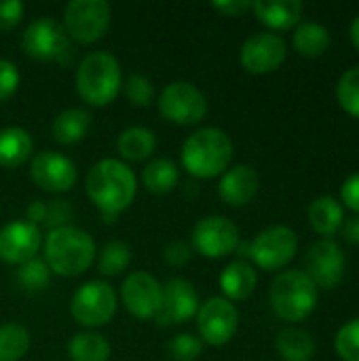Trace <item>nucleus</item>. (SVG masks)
<instances>
[{"instance_id": "nucleus-1", "label": "nucleus", "mask_w": 359, "mask_h": 361, "mask_svg": "<svg viewBox=\"0 0 359 361\" xmlns=\"http://www.w3.org/2000/svg\"><path fill=\"white\" fill-rule=\"evenodd\" d=\"M85 192L89 201L99 209L102 220L112 222L135 201L138 180L125 161L102 159L89 169L85 178Z\"/></svg>"}, {"instance_id": "nucleus-2", "label": "nucleus", "mask_w": 359, "mask_h": 361, "mask_svg": "<svg viewBox=\"0 0 359 361\" xmlns=\"http://www.w3.org/2000/svg\"><path fill=\"white\" fill-rule=\"evenodd\" d=\"M233 140L218 127H201L190 133L180 150L182 167L197 180H212L222 176L233 161Z\"/></svg>"}, {"instance_id": "nucleus-3", "label": "nucleus", "mask_w": 359, "mask_h": 361, "mask_svg": "<svg viewBox=\"0 0 359 361\" xmlns=\"http://www.w3.org/2000/svg\"><path fill=\"white\" fill-rule=\"evenodd\" d=\"M95 241L93 237L70 224L61 228H53L42 239V260L49 271L59 277H78L95 262Z\"/></svg>"}, {"instance_id": "nucleus-4", "label": "nucleus", "mask_w": 359, "mask_h": 361, "mask_svg": "<svg viewBox=\"0 0 359 361\" xmlns=\"http://www.w3.org/2000/svg\"><path fill=\"white\" fill-rule=\"evenodd\" d=\"M76 91L93 108L112 104L123 89V70L108 51H91L76 66Z\"/></svg>"}, {"instance_id": "nucleus-5", "label": "nucleus", "mask_w": 359, "mask_h": 361, "mask_svg": "<svg viewBox=\"0 0 359 361\" xmlns=\"http://www.w3.org/2000/svg\"><path fill=\"white\" fill-rule=\"evenodd\" d=\"M317 288L303 271L279 273L269 290L273 313L288 324L305 322L317 307Z\"/></svg>"}, {"instance_id": "nucleus-6", "label": "nucleus", "mask_w": 359, "mask_h": 361, "mask_svg": "<svg viewBox=\"0 0 359 361\" xmlns=\"http://www.w3.org/2000/svg\"><path fill=\"white\" fill-rule=\"evenodd\" d=\"M21 49L28 57L38 61H57L66 66L72 61L74 47L63 25L53 17H38L28 23L21 34Z\"/></svg>"}, {"instance_id": "nucleus-7", "label": "nucleus", "mask_w": 359, "mask_h": 361, "mask_svg": "<svg viewBox=\"0 0 359 361\" xmlns=\"http://www.w3.org/2000/svg\"><path fill=\"white\" fill-rule=\"evenodd\" d=\"M112 21V6L106 0H70L63 6L61 25L70 40L93 44L102 40Z\"/></svg>"}, {"instance_id": "nucleus-8", "label": "nucleus", "mask_w": 359, "mask_h": 361, "mask_svg": "<svg viewBox=\"0 0 359 361\" xmlns=\"http://www.w3.org/2000/svg\"><path fill=\"white\" fill-rule=\"evenodd\" d=\"M118 307L116 290L102 279H93L83 283L72 300H70V315L83 328H102L112 322Z\"/></svg>"}, {"instance_id": "nucleus-9", "label": "nucleus", "mask_w": 359, "mask_h": 361, "mask_svg": "<svg viewBox=\"0 0 359 361\" xmlns=\"http://www.w3.org/2000/svg\"><path fill=\"white\" fill-rule=\"evenodd\" d=\"M157 106L165 121L182 127L201 123L209 110L205 93L188 80L167 82L159 93Z\"/></svg>"}, {"instance_id": "nucleus-10", "label": "nucleus", "mask_w": 359, "mask_h": 361, "mask_svg": "<svg viewBox=\"0 0 359 361\" xmlns=\"http://www.w3.org/2000/svg\"><path fill=\"white\" fill-rule=\"evenodd\" d=\"M197 330L203 345L224 347L229 345L239 330V311L224 296H212L199 305L197 311Z\"/></svg>"}, {"instance_id": "nucleus-11", "label": "nucleus", "mask_w": 359, "mask_h": 361, "mask_svg": "<svg viewBox=\"0 0 359 361\" xmlns=\"http://www.w3.org/2000/svg\"><path fill=\"white\" fill-rule=\"evenodd\" d=\"M298 250V237L290 226H269L250 243V260L262 271H279L288 267Z\"/></svg>"}, {"instance_id": "nucleus-12", "label": "nucleus", "mask_w": 359, "mask_h": 361, "mask_svg": "<svg viewBox=\"0 0 359 361\" xmlns=\"http://www.w3.org/2000/svg\"><path fill=\"white\" fill-rule=\"evenodd\" d=\"M239 228L233 220L224 216H205L201 218L190 235V247L193 252L218 260L235 254L239 245Z\"/></svg>"}, {"instance_id": "nucleus-13", "label": "nucleus", "mask_w": 359, "mask_h": 361, "mask_svg": "<svg viewBox=\"0 0 359 361\" xmlns=\"http://www.w3.org/2000/svg\"><path fill=\"white\" fill-rule=\"evenodd\" d=\"M30 180L44 192L61 195L74 188L78 169L70 157L55 150H40L30 159Z\"/></svg>"}, {"instance_id": "nucleus-14", "label": "nucleus", "mask_w": 359, "mask_h": 361, "mask_svg": "<svg viewBox=\"0 0 359 361\" xmlns=\"http://www.w3.org/2000/svg\"><path fill=\"white\" fill-rule=\"evenodd\" d=\"M345 267L347 260L341 245L332 239H320L307 250L303 273L315 283L317 290H334L343 283Z\"/></svg>"}, {"instance_id": "nucleus-15", "label": "nucleus", "mask_w": 359, "mask_h": 361, "mask_svg": "<svg viewBox=\"0 0 359 361\" xmlns=\"http://www.w3.org/2000/svg\"><path fill=\"white\" fill-rule=\"evenodd\" d=\"M163 298L161 281L148 271H133L123 279L121 302L135 319H154Z\"/></svg>"}, {"instance_id": "nucleus-16", "label": "nucleus", "mask_w": 359, "mask_h": 361, "mask_svg": "<svg viewBox=\"0 0 359 361\" xmlns=\"http://www.w3.org/2000/svg\"><path fill=\"white\" fill-rule=\"evenodd\" d=\"M288 57L286 40L275 32L252 34L239 49V61L250 74H271Z\"/></svg>"}, {"instance_id": "nucleus-17", "label": "nucleus", "mask_w": 359, "mask_h": 361, "mask_svg": "<svg viewBox=\"0 0 359 361\" xmlns=\"http://www.w3.org/2000/svg\"><path fill=\"white\" fill-rule=\"evenodd\" d=\"M199 305L201 300L195 286L184 277H171L163 283V298L154 315V322L161 328L186 324L197 315Z\"/></svg>"}, {"instance_id": "nucleus-18", "label": "nucleus", "mask_w": 359, "mask_h": 361, "mask_svg": "<svg viewBox=\"0 0 359 361\" xmlns=\"http://www.w3.org/2000/svg\"><path fill=\"white\" fill-rule=\"evenodd\" d=\"M42 247V233L25 220H11L0 228V260L13 267L36 258Z\"/></svg>"}, {"instance_id": "nucleus-19", "label": "nucleus", "mask_w": 359, "mask_h": 361, "mask_svg": "<svg viewBox=\"0 0 359 361\" xmlns=\"http://www.w3.org/2000/svg\"><path fill=\"white\" fill-rule=\"evenodd\" d=\"M260 188L258 171L252 165L239 163L229 167L218 182V197L231 205V207H243L248 205Z\"/></svg>"}, {"instance_id": "nucleus-20", "label": "nucleus", "mask_w": 359, "mask_h": 361, "mask_svg": "<svg viewBox=\"0 0 359 361\" xmlns=\"http://www.w3.org/2000/svg\"><path fill=\"white\" fill-rule=\"evenodd\" d=\"M252 11L262 25L271 32H279L298 25L305 4L300 0H256L252 2Z\"/></svg>"}, {"instance_id": "nucleus-21", "label": "nucleus", "mask_w": 359, "mask_h": 361, "mask_svg": "<svg viewBox=\"0 0 359 361\" xmlns=\"http://www.w3.org/2000/svg\"><path fill=\"white\" fill-rule=\"evenodd\" d=\"M218 283L226 300L239 302V300H248L254 294L258 286V275L248 260H235L226 264V269L220 273Z\"/></svg>"}, {"instance_id": "nucleus-22", "label": "nucleus", "mask_w": 359, "mask_h": 361, "mask_svg": "<svg viewBox=\"0 0 359 361\" xmlns=\"http://www.w3.org/2000/svg\"><path fill=\"white\" fill-rule=\"evenodd\" d=\"M34 157V140L28 129L19 125L0 129V167L15 169Z\"/></svg>"}, {"instance_id": "nucleus-23", "label": "nucleus", "mask_w": 359, "mask_h": 361, "mask_svg": "<svg viewBox=\"0 0 359 361\" xmlns=\"http://www.w3.org/2000/svg\"><path fill=\"white\" fill-rule=\"evenodd\" d=\"M93 116L87 108H66L61 110L51 125V135L61 146L78 144L87 137Z\"/></svg>"}, {"instance_id": "nucleus-24", "label": "nucleus", "mask_w": 359, "mask_h": 361, "mask_svg": "<svg viewBox=\"0 0 359 361\" xmlns=\"http://www.w3.org/2000/svg\"><path fill=\"white\" fill-rule=\"evenodd\" d=\"M116 150H118L121 159H125L129 163L146 161L157 150V135L152 129L142 127V125L127 127L125 131H121V135L116 140Z\"/></svg>"}, {"instance_id": "nucleus-25", "label": "nucleus", "mask_w": 359, "mask_h": 361, "mask_svg": "<svg viewBox=\"0 0 359 361\" xmlns=\"http://www.w3.org/2000/svg\"><path fill=\"white\" fill-rule=\"evenodd\" d=\"M343 222H345V209L334 197L324 195L309 205V224L317 235L332 237L343 228Z\"/></svg>"}, {"instance_id": "nucleus-26", "label": "nucleus", "mask_w": 359, "mask_h": 361, "mask_svg": "<svg viewBox=\"0 0 359 361\" xmlns=\"http://www.w3.org/2000/svg\"><path fill=\"white\" fill-rule=\"evenodd\" d=\"M275 349L284 361H311L315 355V338L311 332L290 326L277 334Z\"/></svg>"}, {"instance_id": "nucleus-27", "label": "nucleus", "mask_w": 359, "mask_h": 361, "mask_svg": "<svg viewBox=\"0 0 359 361\" xmlns=\"http://www.w3.org/2000/svg\"><path fill=\"white\" fill-rule=\"evenodd\" d=\"M142 184L152 195H167L180 184V169L171 159H152L142 171Z\"/></svg>"}, {"instance_id": "nucleus-28", "label": "nucleus", "mask_w": 359, "mask_h": 361, "mask_svg": "<svg viewBox=\"0 0 359 361\" xmlns=\"http://www.w3.org/2000/svg\"><path fill=\"white\" fill-rule=\"evenodd\" d=\"M112 355L110 343L97 332H78L68 341L70 361H108Z\"/></svg>"}, {"instance_id": "nucleus-29", "label": "nucleus", "mask_w": 359, "mask_h": 361, "mask_svg": "<svg viewBox=\"0 0 359 361\" xmlns=\"http://www.w3.org/2000/svg\"><path fill=\"white\" fill-rule=\"evenodd\" d=\"M292 44L303 57H322L330 47V32L315 21L298 23L292 34Z\"/></svg>"}, {"instance_id": "nucleus-30", "label": "nucleus", "mask_w": 359, "mask_h": 361, "mask_svg": "<svg viewBox=\"0 0 359 361\" xmlns=\"http://www.w3.org/2000/svg\"><path fill=\"white\" fill-rule=\"evenodd\" d=\"M97 271L104 277H118L131 264V250L125 241H108L95 254Z\"/></svg>"}, {"instance_id": "nucleus-31", "label": "nucleus", "mask_w": 359, "mask_h": 361, "mask_svg": "<svg viewBox=\"0 0 359 361\" xmlns=\"http://www.w3.org/2000/svg\"><path fill=\"white\" fill-rule=\"evenodd\" d=\"M32 338L25 326L21 324H2L0 326V361L23 360L30 351Z\"/></svg>"}, {"instance_id": "nucleus-32", "label": "nucleus", "mask_w": 359, "mask_h": 361, "mask_svg": "<svg viewBox=\"0 0 359 361\" xmlns=\"http://www.w3.org/2000/svg\"><path fill=\"white\" fill-rule=\"evenodd\" d=\"M49 281H51V271H49L47 262L38 256L23 262L17 269V283L21 286V290H25L30 294L42 292L49 286Z\"/></svg>"}, {"instance_id": "nucleus-33", "label": "nucleus", "mask_w": 359, "mask_h": 361, "mask_svg": "<svg viewBox=\"0 0 359 361\" xmlns=\"http://www.w3.org/2000/svg\"><path fill=\"white\" fill-rule=\"evenodd\" d=\"M336 99L341 104V108L353 116L359 118V66L349 68L336 85Z\"/></svg>"}, {"instance_id": "nucleus-34", "label": "nucleus", "mask_w": 359, "mask_h": 361, "mask_svg": "<svg viewBox=\"0 0 359 361\" xmlns=\"http://www.w3.org/2000/svg\"><path fill=\"white\" fill-rule=\"evenodd\" d=\"M123 91H125V97L129 99L131 106H138V108H146L152 104V97H154V87L150 82V78L146 74H129L127 80H123Z\"/></svg>"}, {"instance_id": "nucleus-35", "label": "nucleus", "mask_w": 359, "mask_h": 361, "mask_svg": "<svg viewBox=\"0 0 359 361\" xmlns=\"http://www.w3.org/2000/svg\"><path fill=\"white\" fill-rule=\"evenodd\" d=\"M203 341L197 334L190 332H182L178 336H174L167 345V353L169 357L176 361H197L203 353Z\"/></svg>"}, {"instance_id": "nucleus-36", "label": "nucleus", "mask_w": 359, "mask_h": 361, "mask_svg": "<svg viewBox=\"0 0 359 361\" xmlns=\"http://www.w3.org/2000/svg\"><path fill=\"white\" fill-rule=\"evenodd\" d=\"M334 347L343 361H359V317L347 322L339 330Z\"/></svg>"}, {"instance_id": "nucleus-37", "label": "nucleus", "mask_w": 359, "mask_h": 361, "mask_svg": "<svg viewBox=\"0 0 359 361\" xmlns=\"http://www.w3.org/2000/svg\"><path fill=\"white\" fill-rule=\"evenodd\" d=\"M74 218V207L70 201L66 199H53L47 201V216H44V226H49V231L53 228H61V226H70Z\"/></svg>"}, {"instance_id": "nucleus-38", "label": "nucleus", "mask_w": 359, "mask_h": 361, "mask_svg": "<svg viewBox=\"0 0 359 361\" xmlns=\"http://www.w3.org/2000/svg\"><path fill=\"white\" fill-rule=\"evenodd\" d=\"M193 247H190V243H186V241H182V239H174V241H169L167 245H165V250H163V260H165V264L167 267H171V269H184L190 260H193Z\"/></svg>"}, {"instance_id": "nucleus-39", "label": "nucleus", "mask_w": 359, "mask_h": 361, "mask_svg": "<svg viewBox=\"0 0 359 361\" xmlns=\"http://www.w3.org/2000/svg\"><path fill=\"white\" fill-rule=\"evenodd\" d=\"M21 74L11 59H0V104L15 95L19 89Z\"/></svg>"}, {"instance_id": "nucleus-40", "label": "nucleus", "mask_w": 359, "mask_h": 361, "mask_svg": "<svg viewBox=\"0 0 359 361\" xmlns=\"http://www.w3.org/2000/svg\"><path fill=\"white\" fill-rule=\"evenodd\" d=\"M25 6L21 0H0V32L13 30L23 19Z\"/></svg>"}, {"instance_id": "nucleus-41", "label": "nucleus", "mask_w": 359, "mask_h": 361, "mask_svg": "<svg viewBox=\"0 0 359 361\" xmlns=\"http://www.w3.org/2000/svg\"><path fill=\"white\" fill-rule=\"evenodd\" d=\"M341 199H343V203L349 209H353L355 214H359V173L349 176L343 182V186H341Z\"/></svg>"}, {"instance_id": "nucleus-42", "label": "nucleus", "mask_w": 359, "mask_h": 361, "mask_svg": "<svg viewBox=\"0 0 359 361\" xmlns=\"http://www.w3.org/2000/svg\"><path fill=\"white\" fill-rule=\"evenodd\" d=\"M214 11L226 15V17H241L248 11H252L250 0H222V2H212Z\"/></svg>"}, {"instance_id": "nucleus-43", "label": "nucleus", "mask_w": 359, "mask_h": 361, "mask_svg": "<svg viewBox=\"0 0 359 361\" xmlns=\"http://www.w3.org/2000/svg\"><path fill=\"white\" fill-rule=\"evenodd\" d=\"M44 216H47V201H32V203H28V207H25V222H30V224H34V226H38V224H44Z\"/></svg>"}, {"instance_id": "nucleus-44", "label": "nucleus", "mask_w": 359, "mask_h": 361, "mask_svg": "<svg viewBox=\"0 0 359 361\" xmlns=\"http://www.w3.org/2000/svg\"><path fill=\"white\" fill-rule=\"evenodd\" d=\"M343 237L347 243L359 245V214L343 222Z\"/></svg>"}, {"instance_id": "nucleus-45", "label": "nucleus", "mask_w": 359, "mask_h": 361, "mask_svg": "<svg viewBox=\"0 0 359 361\" xmlns=\"http://www.w3.org/2000/svg\"><path fill=\"white\" fill-rule=\"evenodd\" d=\"M349 36H351V42H353V47L359 51V15L353 17V21H351V27H349Z\"/></svg>"}]
</instances>
